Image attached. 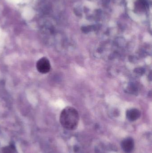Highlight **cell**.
Returning <instances> with one entry per match:
<instances>
[{
  "label": "cell",
  "instance_id": "277c9868",
  "mask_svg": "<svg viewBox=\"0 0 152 153\" xmlns=\"http://www.w3.org/2000/svg\"><path fill=\"white\" fill-rule=\"evenodd\" d=\"M141 115V111L137 108H131L127 111V118L129 120L134 121L138 119Z\"/></svg>",
  "mask_w": 152,
  "mask_h": 153
},
{
  "label": "cell",
  "instance_id": "7a4b0ae2",
  "mask_svg": "<svg viewBox=\"0 0 152 153\" xmlns=\"http://www.w3.org/2000/svg\"><path fill=\"white\" fill-rule=\"evenodd\" d=\"M36 68L39 73L43 74L48 73L51 68V63L48 58L43 57L37 62Z\"/></svg>",
  "mask_w": 152,
  "mask_h": 153
},
{
  "label": "cell",
  "instance_id": "3957f363",
  "mask_svg": "<svg viewBox=\"0 0 152 153\" xmlns=\"http://www.w3.org/2000/svg\"><path fill=\"white\" fill-rule=\"evenodd\" d=\"M121 145L124 151L126 153H130L134 149V143L132 138H126L123 140Z\"/></svg>",
  "mask_w": 152,
  "mask_h": 153
},
{
  "label": "cell",
  "instance_id": "6da1fadb",
  "mask_svg": "<svg viewBox=\"0 0 152 153\" xmlns=\"http://www.w3.org/2000/svg\"><path fill=\"white\" fill-rule=\"evenodd\" d=\"M78 111L73 107H66L60 116V121L62 126L69 130H74L77 127L79 122Z\"/></svg>",
  "mask_w": 152,
  "mask_h": 153
}]
</instances>
